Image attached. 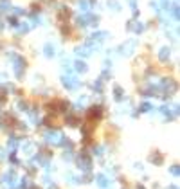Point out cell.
Instances as JSON below:
<instances>
[{
  "label": "cell",
  "instance_id": "cell-1",
  "mask_svg": "<svg viewBox=\"0 0 180 189\" xmlns=\"http://www.w3.org/2000/svg\"><path fill=\"white\" fill-rule=\"evenodd\" d=\"M45 139H47V142H50V144L59 146L61 144V139H63V133H59V131H49Z\"/></svg>",
  "mask_w": 180,
  "mask_h": 189
},
{
  "label": "cell",
  "instance_id": "cell-2",
  "mask_svg": "<svg viewBox=\"0 0 180 189\" xmlns=\"http://www.w3.org/2000/svg\"><path fill=\"white\" fill-rule=\"evenodd\" d=\"M78 164H79V167H81V169L88 171V169H90V166H92V160H90V157H88L86 153H83V155L78 159Z\"/></svg>",
  "mask_w": 180,
  "mask_h": 189
},
{
  "label": "cell",
  "instance_id": "cell-3",
  "mask_svg": "<svg viewBox=\"0 0 180 189\" xmlns=\"http://www.w3.org/2000/svg\"><path fill=\"white\" fill-rule=\"evenodd\" d=\"M101 115H103V110H101V106H92V108H90V112H88V121L95 123V119H101Z\"/></svg>",
  "mask_w": 180,
  "mask_h": 189
},
{
  "label": "cell",
  "instance_id": "cell-4",
  "mask_svg": "<svg viewBox=\"0 0 180 189\" xmlns=\"http://www.w3.org/2000/svg\"><path fill=\"white\" fill-rule=\"evenodd\" d=\"M63 85H65L67 88H70V90H74V88L78 87V81H76V78H72V76H69V78L65 76V78H63Z\"/></svg>",
  "mask_w": 180,
  "mask_h": 189
},
{
  "label": "cell",
  "instance_id": "cell-5",
  "mask_svg": "<svg viewBox=\"0 0 180 189\" xmlns=\"http://www.w3.org/2000/svg\"><path fill=\"white\" fill-rule=\"evenodd\" d=\"M14 178H16L14 173H7L6 176H4V184L9 186V187H14V186H16V180H14Z\"/></svg>",
  "mask_w": 180,
  "mask_h": 189
},
{
  "label": "cell",
  "instance_id": "cell-6",
  "mask_svg": "<svg viewBox=\"0 0 180 189\" xmlns=\"http://www.w3.org/2000/svg\"><path fill=\"white\" fill-rule=\"evenodd\" d=\"M95 180H97V184H99L101 187H108V186H112V182L108 180L105 175H97V176H95Z\"/></svg>",
  "mask_w": 180,
  "mask_h": 189
},
{
  "label": "cell",
  "instance_id": "cell-7",
  "mask_svg": "<svg viewBox=\"0 0 180 189\" xmlns=\"http://www.w3.org/2000/svg\"><path fill=\"white\" fill-rule=\"evenodd\" d=\"M158 58H160V61H167L169 59V49H160Z\"/></svg>",
  "mask_w": 180,
  "mask_h": 189
},
{
  "label": "cell",
  "instance_id": "cell-8",
  "mask_svg": "<svg viewBox=\"0 0 180 189\" xmlns=\"http://www.w3.org/2000/svg\"><path fill=\"white\" fill-rule=\"evenodd\" d=\"M151 162H155V164H162V162H164V157H162L158 151H155V155H151Z\"/></svg>",
  "mask_w": 180,
  "mask_h": 189
},
{
  "label": "cell",
  "instance_id": "cell-9",
  "mask_svg": "<svg viewBox=\"0 0 180 189\" xmlns=\"http://www.w3.org/2000/svg\"><path fill=\"white\" fill-rule=\"evenodd\" d=\"M23 150H25V153H27V155H33V151H34V144H33V142H25Z\"/></svg>",
  "mask_w": 180,
  "mask_h": 189
},
{
  "label": "cell",
  "instance_id": "cell-10",
  "mask_svg": "<svg viewBox=\"0 0 180 189\" xmlns=\"http://www.w3.org/2000/svg\"><path fill=\"white\" fill-rule=\"evenodd\" d=\"M76 70H78V72H85L86 70L85 61H76Z\"/></svg>",
  "mask_w": 180,
  "mask_h": 189
},
{
  "label": "cell",
  "instance_id": "cell-11",
  "mask_svg": "<svg viewBox=\"0 0 180 189\" xmlns=\"http://www.w3.org/2000/svg\"><path fill=\"white\" fill-rule=\"evenodd\" d=\"M79 121H78V117H74V115H70V117H67V124H70V126H76Z\"/></svg>",
  "mask_w": 180,
  "mask_h": 189
},
{
  "label": "cell",
  "instance_id": "cell-12",
  "mask_svg": "<svg viewBox=\"0 0 180 189\" xmlns=\"http://www.w3.org/2000/svg\"><path fill=\"white\" fill-rule=\"evenodd\" d=\"M169 173H171L173 176H178V175H180V167L178 166H171V167H169Z\"/></svg>",
  "mask_w": 180,
  "mask_h": 189
},
{
  "label": "cell",
  "instance_id": "cell-13",
  "mask_svg": "<svg viewBox=\"0 0 180 189\" xmlns=\"http://www.w3.org/2000/svg\"><path fill=\"white\" fill-rule=\"evenodd\" d=\"M20 187H22V189L31 187V182H29V178H22V182H20Z\"/></svg>",
  "mask_w": 180,
  "mask_h": 189
},
{
  "label": "cell",
  "instance_id": "cell-14",
  "mask_svg": "<svg viewBox=\"0 0 180 189\" xmlns=\"http://www.w3.org/2000/svg\"><path fill=\"white\" fill-rule=\"evenodd\" d=\"M9 8H11V4H9L7 0H2V2H0V9H2V11H6V9H9Z\"/></svg>",
  "mask_w": 180,
  "mask_h": 189
},
{
  "label": "cell",
  "instance_id": "cell-15",
  "mask_svg": "<svg viewBox=\"0 0 180 189\" xmlns=\"http://www.w3.org/2000/svg\"><path fill=\"white\" fill-rule=\"evenodd\" d=\"M115 99H117V101H121L122 99V90L119 87H115Z\"/></svg>",
  "mask_w": 180,
  "mask_h": 189
},
{
  "label": "cell",
  "instance_id": "cell-16",
  "mask_svg": "<svg viewBox=\"0 0 180 189\" xmlns=\"http://www.w3.org/2000/svg\"><path fill=\"white\" fill-rule=\"evenodd\" d=\"M69 16H70V13H69V11H67V9H63V11H61V13H59V20H67V18H69Z\"/></svg>",
  "mask_w": 180,
  "mask_h": 189
},
{
  "label": "cell",
  "instance_id": "cell-17",
  "mask_svg": "<svg viewBox=\"0 0 180 189\" xmlns=\"http://www.w3.org/2000/svg\"><path fill=\"white\" fill-rule=\"evenodd\" d=\"M150 108H151V105L150 103H142V105H141V112H150Z\"/></svg>",
  "mask_w": 180,
  "mask_h": 189
},
{
  "label": "cell",
  "instance_id": "cell-18",
  "mask_svg": "<svg viewBox=\"0 0 180 189\" xmlns=\"http://www.w3.org/2000/svg\"><path fill=\"white\" fill-rule=\"evenodd\" d=\"M52 49H54L52 45H45V54H47V56H52V54H54V51H52Z\"/></svg>",
  "mask_w": 180,
  "mask_h": 189
},
{
  "label": "cell",
  "instance_id": "cell-19",
  "mask_svg": "<svg viewBox=\"0 0 180 189\" xmlns=\"http://www.w3.org/2000/svg\"><path fill=\"white\" fill-rule=\"evenodd\" d=\"M61 33H63V34H65V38H67V34H70V29H67V27H63V29H61Z\"/></svg>",
  "mask_w": 180,
  "mask_h": 189
},
{
  "label": "cell",
  "instance_id": "cell-20",
  "mask_svg": "<svg viewBox=\"0 0 180 189\" xmlns=\"http://www.w3.org/2000/svg\"><path fill=\"white\" fill-rule=\"evenodd\" d=\"M9 23H11V25H16L18 22H16V18H9Z\"/></svg>",
  "mask_w": 180,
  "mask_h": 189
},
{
  "label": "cell",
  "instance_id": "cell-21",
  "mask_svg": "<svg viewBox=\"0 0 180 189\" xmlns=\"http://www.w3.org/2000/svg\"><path fill=\"white\" fill-rule=\"evenodd\" d=\"M169 189H178V187H177V186H171V187H169Z\"/></svg>",
  "mask_w": 180,
  "mask_h": 189
},
{
  "label": "cell",
  "instance_id": "cell-22",
  "mask_svg": "<svg viewBox=\"0 0 180 189\" xmlns=\"http://www.w3.org/2000/svg\"><path fill=\"white\" fill-rule=\"evenodd\" d=\"M137 189H144V187H142V186H139V187H137Z\"/></svg>",
  "mask_w": 180,
  "mask_h": 189
}]
</instances>
